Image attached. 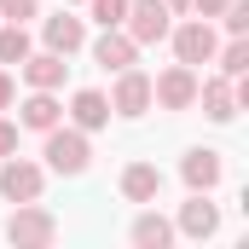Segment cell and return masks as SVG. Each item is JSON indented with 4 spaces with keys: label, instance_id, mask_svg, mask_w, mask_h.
Wrapping results in <instances>:
<instances>
[{
    "label": "cell",
    "instance_id": "1",
    "mask_svg": "<svg viewBox=\"0 0 249 249\" xmlns=\"http://www.w3.org/2000/svg\"><path fill=\"white\" fill-rule=\"evenodd\" d=\"M47 168L53 174H87V162H93V145H87V133L81 127H47Z\"/></svg>",
    "mask_w": 249,
    "mask_h": 249
},
{
    "label": "cell",
    "instance_id": "2",
    "mask_svg": "<svg viewBox=\"0 0 249 249\" xmlns=\"http://www.w3.org/2000/svg\"><path fill=\"white\" fill-rule=\"evenodd\" d=\"M122 29L139 41V47H157V41H168V29H174V12H168V0H127Z\"/></svg>",
    "mask_w": 249,
    "mask_h": 249
},
{
    "label": "cell",
    "instance_id": "3",
    "mask_svg": "<svg viewBox=\"0 0 249 249\" xmlns=\"http://www.w3.org/2000/svg\"><path fill=\"white\" fill-rule=\"evenodd\" d=\"M6 238L18 249H47L53 238H58V220L47 214V209H35V203H18V214L6 220Z\"/></svg>",
    "mask_w": 249,
    "mask_h": 249
},
{
    "label": "cell",
    "instance_id": "4",
    "mask_svg": "<svg viewBox=\"0 0 249 249\" xmlns=\"http://www.w3.org/2000/svg\"><path fill=\"white\" fill-rule=\"evenodd\" d=\"M168 35H174V58L180 64H191V70H197V64H214V47H220V41H214V23H209V18H186V23L168 29Z\"/></svg>",
    "mask_w": 249,
    "mask_h": 249
},
{
    "label": "cell",
    "instance_id": "5",
    "mask_svg": "<svg viewBox=\"0 0 249 249\" xmlns=\"http://www.w3.org/2000/svg\"><path fill=\"white\" fill-rule=\"evenodd\" d=\"M151 105H162V110H191V105H197V70H191V64L162 70V75L151 81Z\"/></svg>",
    "mask_w": 249,
    "mask_h": 249
},
{
    "label": "cell",
    "instance_id": "6",
    "mask_svg": "<svg viewBox=\"0 0 249 249\" xmlns=\"http://www.w3.org/2000/svg\"><path fill=\"white\" fill-rule=\"evenodd\" d=\"M41 186H47V168H41V162L12 157V162L0 168V197H6V203H35V197H41Z\"/></svg>",
    "mask_w": 249,
    "mask_h": 249
},
{
    "label": "cell",
    "instance_id": "7",
    "mask_svg": "<svg viewBox=\"0 0 249 249\" xmlns=\"http://www.w3.org/2000/svg\"><path fill=\"white\" fill-rule=\"evenodd\" d=\"M110 110H116V116H127V122L151 110V75H145V70H133V64H127V70H116V93H110Z\"/></svg>",
    "mask_w": 249,
    "mask_h": 249
},
{
    "label": "cell",
    "instance_id": "8",
    "mask_svg": "<svg viewBox=\"0 0 249 249\" xmlns=\"http://www.w3.org/2000/svg\"><path fill=\"white\" fill-rule=\"evenodd\" d=\"M41 41H47V53L70 58V53H81V47H87V23H81V18H70V12H58V18H47V23H41Z\"/></svg>",
    "mask_w": 249,
    "mask_h": 249
},
{
    "label": "cell",
    "instance_id": "9",
    "mask_svg": "<svg viewBox=\"0 0 249 249\" xmlns=\"http://www.w3.org/2000/svg\"><path fill=\"white\" fill-rule=\"evenodd\" d=\"M180 180H186L191 191H214L220 180H226V162H220V151H186V162H180Z\"/></svg>",
    "mask_w": 249,
    "mask_h": 249
},
{
    "label": "cell",
    "instance_id": "10",
    "mask_svg": "<svg viewBox=\"0 0 249 249\" xmlns=\"http://www.w3.org/2000/svg\"><path fill=\"white\" fill-rule=\"evenodd\" d=\"M174 232H186V238H214L220 232V209L209 203V191H191V203H180V226Z\"/></svg>",
    "mask_w": 249,
    "mask_h": 249
},
{
    "label": "cell",
    "instance_id": "11",
    "mask_svg": "<svg viewBox=\"0 0 249 249\" xmlns=\"http://www.w3.org/2000/svg\"><path fill=\"white\" fill-rule=\"evenodd\" d=\"M64 122V105L53 99V87H35L23 105H18V127H35V133H47V127Z\"/></svg>",
    "mask_w": 249,
    "mask_h": 249
},
{
    "label": "cell",
    "instance_id": "12",
    "mask_svg": "<svg viewBox=\"0 0 249 249\" xmlns=\"http://www.w3.org/2000/svg\"><path fill=\"white\" fill-rule=\"evenodd\" d=\"M197 105H203V116H209V122H232V116H238V93H232V81H226V75L197 81Z\"/></svg>",
    "mask_w": 249,
    "mask_h": 249
},
{
    "label": "cell",
    "instance_id": "13",
    "mask_svg": "<svg viewBox=\"0 0 249 249\" xmlns=\"http://www.w3.org/2000/svg\"><path fill=\"white\" fill-rule=\"evenodd\" d=\"M70 122L81 127V133H99V127L110 122V99H105L99 87H81V93L70 99Z\"/></svg>",
    "mask_w": 249,
    "mask_h": 249
},
{
    "label": "cell",
    "instance_id": "14",
    "mask_svg": "<svg viewBox=\"0 0 249 249\" xmlns=\"http://www.w3.org/2000/svg\"><path fill=\"white\" fill-rule=\"evenodd\" d=\"M93 58L105 64V70H127V64L139 58V41H133L127 29H105V35L93 41Z\"/></svg>",
    "mask_w": 249,
    "mask_h": 249
},
{
    "label": "cell",
    "instance_id": "15",
    "mask_svg": "<svg viewBox=\"0 0 249 249\" xmlns=\"http://www.w3.org/2000/svg\"><path fill=\"white\" fill-rule=\"evenodd\" d=\"M157 191H162V168H151V162H127L122 168V197L127 203H157Z\"/></svg>",
    "mask_w": 249,
    "mask_h": 249
},
{
    "label": "cell",
    "instance_id": "16",
    "mask_svg": "<svg viewBox=\"0 0 249 249\" xmlns=\"http://www.w3.org/2000/svg\"><path fill=\"white\" fill-rule=\"evenodd\" d=\"M18 70H23V81H29V87H58L70 64H64L58 53H29V58L18 64Z\"/></svg>",
    "mask_w": 249,
    "mask_h": 249
},
{
    "label": "cell",
    "instance_id": "17",
    "mask_svg": "<svg viewBox=\"0 0 249 249\" xmlns=\"http://www.w3.org/2000/svg\"><path fill=\"white\" fill-rule=\"evenodd\" d=\"M133 244L139 249H168L174 244V220H162L157 209H145V214L133 220Z\"/></svg>",
    "mask_w": 249,
    "mask_h": 249
},
{
    "label": "cell",
    "instance_id": "18",
    "mask_svg": "<svg viewBox=\"0 0 249 249\" xmlns=\"http://www.w3.org/2000/svg\"><path fill=\"white\" fill-rule=\"evenodd\" d=\"M214 64H220V75H226V81L249 75V41H244V35H232V47H214Z\"/></svg>",
    "mask_w": 249,
    "mask_h": 249
},
{
    "label": "cell",
    "instance_id": "19",
    "mask_svg": "<svg viewBox=\"0 0 249 249\" xmlns=\"http://www.w3.org/2000/svg\"><path fill=\"white\" fill-rule=\"evenodd\" d=\"M29 58V29L23 23H6L0 29V64H23Z\"/></svg>",
    "mask_w": 249,
    "mask_h": 249
},
{
    "label": "cell",
    "instance_id": "20",
    "mask_svg": "<svg viewBox=\"0 0 249 249\" xmlns=\"http://www.w3.org/2000/svg\"><path fill=\"white\" fill-rule=\"evenodd\" d=\"M93 6V18L105 23V29H122V18H127V0H87Z\"/></svg>",
    "mask_w": 249,
    "mask_h": 249
},
{
    "label": "cell",
    "instance_id": "21",
    "mask_svg": "<svg viewBox=\"0 0 249 249\" xmlns=\"http://www.w3.org/2000/svg\"><path fill=\"white\" fill-rule=\"evenodd\" d=\"M0 18L6 23H29V18H41V6L35 0H0Z\"/></svg>",
    "mask_w": 249,
    "mask_h": 249
},
{
    "label": "cell",
    "instance_id": "22",
    "mask_svg": "<svg viewBox=\"0 0 249 249\" xmlns=\"http://www.w3.org/2000/svg\"><path fill=\"white\" fill-rule=\"evenodd\" d=\"M220 23H226L232 35H249V0H232V6L220 12Z\"/></svg>",
    "mask_w": 249,
    "mask_h": 249
},
{
    "label": "cell",
    "instance_id": "23",
    "mask_svg": "<svg viewBox=\"0 0 249 249\" xmlns=\"http://www.w3.org/2000/svg\"><path fill=\"white\" fill-rule=\"evenodd\" d=\"M232 0H191V18H220Z\"/></svg>",
    "mask_w": 249,
    "mask_h": 249
},
{
    "label": "cell",
    "instance_id": "24",
    "mask_svg": "<svg viewBox=\"0 0 249 249\" xmlns=\"http://www.w3.org/2000/svg\"><path fill=\"white\" fill-rule=\"evenodd\" d=\"M12 151H18V127L0 116V157H12Z\"/></svg>",
    "mask_w": 249,
    "mask_h": 249
},
{
    "label": "cell",
    "instance_id": "25",
    "mask_svg": "<svg viewBox=\"0 0 249 249\" xmlns=\"http://www.w3.org/2000/svg\"><path fill=\"white\" fill-rule=\"evenodd\" d=\"M12 99H18V81H12V75L0 70V110H12Z\"/></svg>",
    "mask_w": 249,
    "mask_h": 249
},
{
    "label": "cell",
    "instance_id": "26",
    "mask_svg": "<svg viewBox=\"0 0 249 249\" xmlns=\"http://www.w3.org/2000/svg\"><path fill=\"white\" fill-rule=\"evenodd\" d=\"M168 12H191V0H168Z\"/></svg>",
    "mask_w": 249,
    "mask_h": 249
}]
</instances>
